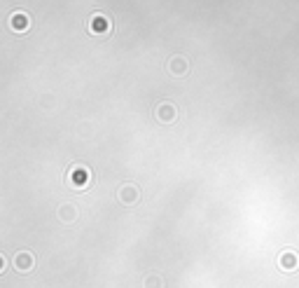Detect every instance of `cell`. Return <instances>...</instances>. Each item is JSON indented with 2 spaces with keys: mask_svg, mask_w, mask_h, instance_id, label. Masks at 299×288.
<instances>
[{
  "mask_svg": "<svg viewBox=\"0 0 299 288\" xmlns=\"http://www.w3.org/2000/svg\"><path fill=\"white\" fill-rule=\"evenodd\" d=\"M89 180H91V176H89V171L84 169V166H75V169H70V185L73 187L84 190V187L89 185Z\"/></svg>",
  "mask_w": 299,
  "mask_h": 288,
  "instance_id": "cell-1",
  "label": "cell"
},
{
  "mask_svg": "<svg viewBox=\"0 0 299 288\" xmlns=\"http://www.w3.org/2000/svg\"><path fill=\"white\" fill-rule=\"evenodd\" d=\"M278 267L285 269V272H292V269L299 267V255L294 251H283L278 255Z\"/></svg>",
  "mask_w": 299,
  "mask_h": 288,
  "instance_id": "cell-2",
  "label": "cell"
},
{
  "mask_svg": "<svg viewBox=\"0 0 299 288\" xmlns=\"http://www.w3.org/2000/svg\"><path fill=\"white\" fill-rule=\"evenodd\" d=\"M117 197H119V202H122V204H126V206L136 204V202H138V187H136V185H129V183H126V185L119 187Z\"/></svg>",
  "mask_w": 299,
  "mask_h": 288,
  "instance_id": "cell-3",
  "label": "cell"
},
{
  "mask_svg": "<svg viewBox=\"0 0 299 288\" xmlns=\"http://www.w3.org/2000/svg\"><path fill=\"white\" fill-rule=\"evenodd\" d=\"M35 260H33V253H28V251H19V253L14 255V267L19 269V272H28V269H33Z\"/></svg>",
  "mask_w": 299,
  "mask_h": 288,
  "instance_id": "cell-4",
  "label": "cell"
},
{
  "mask_svg": "<svg viewBox=\"0 0 299 288\" xmlns=\"http://www.w3.org/2000/svg\"><path fill=\"white\" fill-rule=\"evenodd\" d=\"M157 117H159V122H164V124L173 122V120H176V106H173V103H159Z\"/></svg>",
  "mask_w": 299,
  "mask_h": 288,
  "instance_id": "cell-5",
  "label": "cell"
},
{
  "mask_svg": "<svg viewBox=\"0 0 299 288\" xmlns=\"http://www.w3.org/2000/svg\"><path fill=\"white\" fill-rule=\"evenodd\" d=\"M89 28H91V33H110V21L103 14H94L89 21Z\"/></svg>",
  "mask_w": 299,
  "mask_h": 288,
  "instance_id": "cell-6",
  "label": "cell"
},
{
  "mask_svg": "<svg viewBox=\"0 0 299 288\" xmlns=\"http://www.w3.org/2000/svg\"><path fill=\"white\" fill-rule=\"evenodd\" d=\"M169 70L173 75H185V73L190 70V63H187V59H183V56H173L169 61Z\"/></svg>",
  "mask_w": 299,
  "mask_h": 288,
  "instance_id": "cell-7",
  "label": "cell"
},
{
  "mask_svg": "<svg viewBox=\"0 0 299 288\" xmlns=\"http://www.w3.org/2000/svg\"><path fill=\"white\" fill-rule=\"evenodd\" d=\"M10 26H12V31H19V33L28 31V14H24V12H14V14H12V19H10Z\"/></svg>",
  "mask_w": 299,
  "mask_h": 288,
  "instance_id": "cell-8",
  "label": "cell"
},
{
  "mask_svg": "<svg viewBox=\"0 0 299 288\" xmlns=\"http://www.w3.org/2000/svg\"><path fill=\"white\" fill-rule=\"evenodd\" d=\"M59 218H61L63 223H73V220L77 218V209H75L73 204H61L59 206Z\"/></svg>",
  "mask_w": 299,
  "mask_h": 288,
  "instance_id": "cell-9",
  "label": "cell"
},
{
  "mask_svg": "<svg viewBox=\"0 0 299 288\" xmlns=\"http://www.w3.org/2000/svg\"><path fill=\"white\" fill-rule=\"evenodd\" d=\"M145 288H162V279L159 276H150L147 281H145Z\"/></svg>",
  "mask_w": 299,
  "mask_h": 288,
  "instance_id": "cell-10",
  "label": "cell"
}]
</instances>
